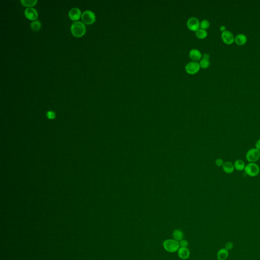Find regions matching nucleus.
I'll return each instance as SVG.
<instances>
[{
  "mask_svg": "<svg viewBox=\"0 0 260 260\" xmlns=\"http://www.w3.org/2000/svg\"><path fill=\"white\" fill-rule=\"evenodd\" d=\"M71 31L75 37H80L84 35L86 28L84 23L80 21L73 22L71 26Z\"/></svg>",
  "mask_w": 260,
  "mask_h": 260,
  "instance_id": "f257e3e1",
  "label": "nucleus"
},
{
  "mask_svg": "<svg viewBox=\"0 0 260 260\" xmlns=\"http://www.w3.org/2000/svg\"><path fill=\"white\" fill-rule=\"evenodd\" d=\"M162 246L167 252L170 253L175 252L180 248L178 241L173 239L165 240L162 243Z\"/></svg>",
  "mask_w": 260,
  "mask_h": 260,
  "instance_id": "f03ea898",
  "label": "nucleus"
},
{
  "mask_svg": "<svg viewBox=\"0 0 260 260\" xmlns=\"http://www.w3.org/2000/svg\"><path fill=\"white\" fill-rule=\"evenodd\" d=\"M245 173L251 177H256L260 173V169L256 162H249L244 168Z\"/></svg>",
  "mask_w": 260,
  "mask_h": 260,
  "instance_id": "7ed1b4c3",
  "label": "nucleus"
},
{
  "mask_svg": "<svg viewBox=\"0 0 260 260\" xmlns=\"http://www.w3.org/2000/svg\"><path fill=\"white\" fill-rule=\"evenodd\" d=\"M246 159L249 162H256L260 158V151L253 148L249 149L246 153Z\"/></svg>",
  "mask_w": 260,
  "mask_h": 260,
  "instance_id": "20e7f679",
  "label": "nucleus"
},
{
  "mask_svg": "<svg viewBox=\"0 0 260 260\" xmlns=\"http://www.w3.org/2000/svg\"><path fill=\"white\" fill-rule=\"evenodd\" d=\"M81 18L84 23L90 24L95 22L96 16L92 11L87 10L83 12L81 15Z\"/></svg>",
  "mask_w": 260,
  "mask_h": 260,
  "instance_id": "39448f33",
  "label": "nucleus"
},
{
  "mask_svg": "<svg viewBox=\"0 0 260 260\" xmlns=\"http://www.w3.org/2000/svg\"><path fill=\"white\" fill-rule=\"evenodd\" d=\"M200 67L199 62H197L192 61L188 62L186 65L185 70H186V72L189 74L193 75L198 72V71L200 70Z\"/></svg>",
  "mask_w": 260,
  "mask_h": 260,
  "instance_id": "423d86ee",
  "label": "nucleus"
},
{
  "mask_svg": "<svg viewBox=\"0 0 260 260\" xmlns=\"http://www.w3.org/2000/svg\"><path fill=\"white\" fill-rule=\"evenodd\" d=\"M221 38L222 41L226 44H232L234 42L235 36L233 33L229 30H226L222 32Z\"/></svg>",
  "mask_w": 260,
  "mask_h": 260,
  "instance_id": "0eeeda50",
  "label": "nucleus"
},
{
  "mask_svg": "<svg viewBox=\"0 0 260 260\" xmlns=\"http://www.w3.org/2000/svg\"><path fill=\"white\" fill-rule=\"evenodd\" d=\"M200 22L197 18L191 17L188 20L187 27L189 30L196 32L200 28Z\"/></svg>",
  "mask_w": 260,
  "mask_h": 260,
  "instance_id": "6e6552de",
  "label": "nucleus"
},
{
  "mask_svg": "<svg viewBox=\"0 0 260 260\" xmlns=\"http://www.w3.org/2000/svg\"><path fill=\"white\" fill-rule=\"evenodd\" d=\"M24 14L30 20H35L38 18V12L32 7H28L24 10Z\"/></svg>",
  "mask_w": 260,
  "mask_h": 260,
  "instance_id": "1a4fd4ad",
  "label": "nucleus"
},
{
  "mask_svg": "<svg viewBox=\"0 0 260 260\" xmlns=\"http://www.w3.org/2000/svg\"><path fill=\"white\" fill-rule=\"evenodd\" d=\"M69 18L73 20H76L78 19L81 16V11L78 8L74 7L69 10Z\"/></svg>",
  "mask_w": 260,
  "mask_h": 260,
  "instance_id": "9d476101",
  "label": "nucleus"
},
{
  "mask_svg": "<svg viewBox=\"0 0 260 260\" xmlns=\"http://www.w3.org/2000/svg\"><path fill=\"white\" fill-rule=\"evenodd\" d=\"M248 41V38L245 34L240 33L235 37L234 42L239 46H242L245 44Z\"/></svg>",
  "mask_w": 260,
  "mask_h": 260,
  "instance_id": "9b49d317",
  "label": "nucleus"
},
{
  "mask_svg": "<svg viewBox=\"0 0 260 260\" xmlns=\"http://www.w3.org/2000/svg\"><path fill=\"white\" fill-rule=\"evenodd\" d=\"M178 256L182 260H187L190 257V252L187 248H180L178 251Z\"/></svg>",
  "mask_w": 260,
  "mask_h": 260,
  "instance_id": "f8f14e48",
  "label": "nucleus"
},
{
  "mask_svg": "<svg viewBox=\"0 0 260 260\" xmlns=\"http://www.w3.org/2000/svg\"><path fill=\"white\" fill-rule=\"evenodd\" d=\"M189 57L194 62L199 61L202 57L201 52L197 49H192L189 52Z\"/></svg>",
  "mask_w": 260,
  "mask_h": 260,
  "instance_id": "ddd939ff",
  "label": "nucleus"
},
{
  "mask_svg": "<svg viewBox=\"0 0 260 260\" xmlns=\"http://www.w3.org/2000/svg\"><path fill=\"white\" fill-rule=\"evenodd\" d=\"M222 167L223 171L228 174H230L234 171L235 168L234 164L231 162L227 161L224 162Z\"/></svg>",
  "mask_w": 260,
  "mask_h": 260,
  "instance_id": "4468645a",
  "label": "nucleus"
},
{
  "mask_svg": "<svg viewBox=\"0 0 260 260\" xmlns=\"http://www.w3.org/2000/svg\"><path fill=\"white\" fill-rule=\"evenodd\" d=\"M229 256V252L226 248L219 249L217 253V258L218 260H226Z\"/></svg>",
  "mask_w": 260,
  "mask_h": 260,
  "instance_id": "2eb2a0df",
  "label": "nucleus"
},
{
  "mask_svg": "<svg viewBox=\"0 0 260 260\" xmlns=\"http://www.w3.org/2000/svg\"><path fill=\"white\" fill-rule=\"evenodd\" d=\"M172 236L173 239L175 240L176 241H180V240L183 239L184 237V234L183 233L181 230L179 229H176L172 233Z\"/></svg>",
  "mask_w": 260,
  "mask_h": 260,
  "instance_id": "dca6fc26",
  "label": "nucleus"
},
{
  "mask_svg": "<svg viewBox=\"0 0 260 260\" xmlns=\"http://www.w3.org/2000/svg\"><path fill=\"white\" fill-rule=\"evenodd\" d=\"M235 169L238 171H242L245 167V162L242 160H237L234 163Z\"/></svg>",
  "mask_w": 260,
  "mask_h": 260,
  "instance_id": "f3484780",
  "label": "nucleus"
},
{
  "mask_svg": "<svg viewBox=\"0 0 260 260\" xmlns=\"http://www.w3.org/2000/svg\"><path fill=\"white\" fill-rule=\"evenodd\" d=\"M195 35L197 38L200 39H203L206 38L208 35L207 31L202 28H199L197 31L195 32Z\"/></svg>",
  "mask_w": 260,
  "mask_h": 260,
  "instance_id": "a211bd4d",
  "label": "nucleus"
},
{
  "mask_svg": "<svg viewBox=\"0 0 260 260\" xmlns=\"http://www.w3.org/2000/svg\"><path fill=\"white\" fill-rule=\"evenodd\" d=\"M41 27V23L38 20H34L31 23V27L34 31H38Z\"/></svg>",
  "mask_w": 260,
  "mask_h": 260,
  "instance_id": "6ab92c4d",
  "label": "nucleus"
},
{
  "mask_svg": "<svg viewBox=\"0 0 260 260\" xmlns=\"http://www.w3.org/2000/svg\"><path fill=\"white\" fill-rule=\"evenodd\" d=\"M20 2L25 6H32L36 4L37 0H20Z\"/></svg>",
  "mask_w": 260,
  "mask_h": 260,
  "instance_id": "aec40b11",
  "label": "nucleus"
},
{
  "mask_svg": "<svg viewBox=\"0 0 260 260\" xmlns=\"http://www.w3.org/2000/svg\"><path fill=\"white\" fill-rule=\"evenodd\" d=\"M210 64V62L209 60H206V59H204V58H202L200 61V62H199L201 67L203 68V69H206V68H208Z\"/></svg>",
  "mask_w": 260,
  "mask_h": 260,
  "instance_id": "412c9836",
  "label": "nucleus"
},
{
  "mask_svg": "<svg viewBox=\"0 0 260 260\" xmlns=\"http://www.w3.org/2000/svg\"><path fill=\"white\" fill-rule=\"evenodd\" d=\"M210 26V22L207 19H203L200 23V28L204 30H206Z\"/></svg>",
  "mask_w": 260,
  "mask_h": 260,
  "instance_id": "4be33fe9",
  "label": "nucleus"
},
{
  "mask_svg": "<svg viewBox=\"0 0 260 260\" xmlns=\"http://www.w3.org/2000/svg\"><path fill=\"white\" fill-rule=\"evenodd\" d=\"M180 248H188V241L186 240L182 239L179 241Z\"/></svg>",
  "mask_w": 260,
  "mask_h": 260,
  "instance_id": "5701e85b",
  "label": "nucleus"
},
{
  "mask_svg": "<svg viewBox=\"0 0 260 260\" xmlns=\"http://www.w3.org/2000/svg\"><path fill=\"white\" fill-rule=\"evenodd\" d=\"M233 247H234V245H233V243L232 242H228L225 244V248H226L227 250L229 251L230 250H231L233 248Z\"/></svg>",
  "mask_w": 260,
  "mask_h": 260,
  "instance_id": "b1692460",
  "label": "nucleus"
},
{
  "mask_svg": "<svg viewBox=\"0 0 260 260\" xmlns=\"http://www.w3.org/2000/svg\"><path fill=\"white\" fill-rule=\"evenodd\" d=\"M223 164H224V162L222 158H218L216 161H215V164L218 167H222Z\"/></svg>",
  "mask_w": 260,
  "mask_h": 260,
  "instance_id": "393cba45",
  "label": "nucleus"
},
{
  "mask_svg": "<svg viewBox=\"0 0 260 260\" xmlns=\"http://www.w3.org/2000/svg\"><path fill=\"white\" fill-rule=\"evenodd\" d=\"M46 115H47V117L50 119L54 118V117H55V113L53 111H48Z\"/></svg>",
  "mask_w": 260,
  "mask_h": 260,
  "instance_id": "a878e982",
  "label": "nucleus"
},
{
  "mask_svg": "<svg viewBox=\"0 0 260 260\" xmlns=\"http://www.w3.org/2000/svg\"><path fill=\"white\" fill-rule=\"evenodd\" d=\"M255 148L260 151V139L258 140L255 143Z\"/></svg>",
  "mask_w": 260,
  "mask_h": 260,
  "instance_id": "bb28decb",
  "label": "nucleus"
},
{
  "mask_svg": "<svg viewBox=\"0 0 260 260\" xmlns=\"http://www.w3.org/2000/svg\"><path fill=\"white\" fill-rule=\"evenodd\" d=\"M202 58H204V59H206V60H209V58H210V56L208 54H207V53H204V54H203L202 55Z\"/></svg>",
  "mask_w": 260,
  "mask_h": 260,
  "instance_id": "cd10ccee",
  "label": "nucleus"
},
{
  "mask_svg": "<svg viewBox=\"0 0 260 260\" xmlns=\"http://www.w3.org/2000/svg\"><path fill=\"white\" fill-rule=\"evenodd\" d=\"M219 30L221 31L224 32L225 31H226V26H224V25H222V26H221L220 27H219Z\"/></svg>",
  "mask_w": 260,
  "mask_h": 260,
  "instance_id": "c85d7f7f",
  "label": "nucleus"
}]
</instances>
